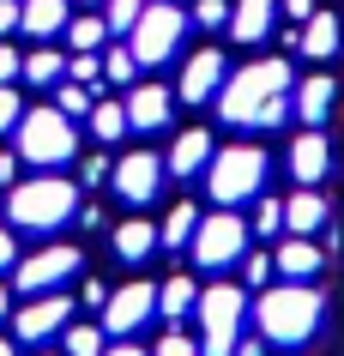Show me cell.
<instances>
[{"mask_svg": "<svg viewBox=\"0 0 344 356\" xmlns=\"http://www.w3.org/2000/svg\"><path fill=\"white\" fill-rule=\"evenodd\" d=\"M296 49H302L308 60H326L332 49H338V19H332V13H314V19H302V37H296Z\"/></svg>", "mask_w": 344, "mask_h": 356, "instance_id": "7402d4cb", "label": "cell"}, {"mask_svg": "<svg viewBox=\"0 0 344 356\" xmlns=\"http://www.w3.org/2000/svg\"><path fill=\"white\" fill-rule=\"evenodd\" d=\"M121 103H127V127H139V133L170 127V115H175V91H163V85H133Z\"/></svg>", "mask_w": 344, "mask_h": 356, "instance_id": "5bb4252c", "label": "cell"}, {"mask_svg": "<svg viewBox=\"0 0 344 356\" xmlns=\"http://www.w3.org/2000/svg\"><path fill=\"white\" fill-rule=\"evenodd\" d=\"M151 356H206V350H199V338H188V332H170V338H163V344H157Z\"/></svg>", "mask_w": 344, "mask_h": 356, "instance_id": "8d00e7d4", "label": "cell"}, {"mask_svg": "<svg viewBox=\"0 0 344 356\" xmlns=\"http://www.w3.org/2000/svg\"><path fill=\"white\" fill-rule=\"evenodd\" d=\"M229 356H266V332H260V338H236V350H229Z\"/></svg>", "mask_w": 344, "mask_h": 356, "instance_id": "b9f144b4", "label": "cell"}, {"mask_svg": "<svg viewBox=\"0 0 344 356\" xmlns=\"http://www.w3.org/2000/svg\"><path fill=\"white\" fill-rule=\"evenodd\" d=\"M260 181H266V151H254V145H224V151H211L206 188H211V200H218V206L254 200V193H260Z\"/></svg>", "mask_w": 344, "mask_h": 356, "instance_id": "8992f818", "label": "cell"}, {"mask_svg": "<svg viewBox=\"0 0 344 356\" xmlns=\"http://www.w3.org/2000/svg\"><path fill=\"white\" fill-rule=\"evenodd\" d=\"M55 109L79 121V115H91V91H85L79 79H60V85H55Z\"/></svg>", "mask_w": 344, "mask_h": 356, "instance_id": "f1b7e54d", "label": "cell"}, {"mask_svg": "<svg viewBox=\"0 0 344 356\" xmlns=\"http://www.w3.org/2000/svg\"><path fill=\"white\" fill-rule=\"evenodd\" d=\"M157 248H163V242H157V229L145 224V218H133V224L115 229V254H121V260H151Z\"/></svg>", "mask_w": 344, "mask_h": 356, "instance_id": "603a6c76", "label": "cell"}, {"mask_svg": "<svg viewBox=\"0 0 344 356\" xmlns=\"http://www.w3.org/2000/svg\"><path fill=\"white\" fill-rule=\"evenodd\" d=\"M199 308V290H193V278L181 272V278H170L163 290H157V314L163 320H181V314H193Z\"/></svg>", "mask_w": 344, "mask_h": 356, "instance_id": "cb8c5ba5", "label": "cell"}, {"mask_svg": "<svg viewBox=\"0 0 344 356\" xmlns=\"http://www.w3.org/2000/svg\"><path fill=\"white\" fill-rule=\"evenodd\" d=\"M139 13H145V0H103V24H109V31H121V37L139 24Z\"/></svg>", "mask_w": 344, "mask_h": 356, "instance_id": "4dcf8cb0", "label": "cell"}, {"mask_svg": "<svg viewBox=\"0 0 344 356\" xmlns=\"http://www.w3.org/2000/svg\"><path fill=\"white\" fill-rule=\"evenodd\" d=\"M193 229H199V206H193V200H181V206L163 218L157 242H163V248H188V242H193Z\"/></svg>", "mask_w": 344, "mask_h": 356, "instance_id": "d4e9b609", "label": "cell"}, {"mask_svg": "<svg viewBox=\"0 0 344 356\" xmlns=\"http://www.w3.org/2000/svg\"><path fill=\"white\" fill-rule=\"evenodd\" d=\"M60 344H67L60 356H103V332H97V326H67Z\"/></svg>", "mask_w": 344, "mask_h": 356, "instance_id": "f546056e", "label": "cell"}, {"mask_svg": "<svg viewBox=\"0 0 344 356\" xmlns=\"http://www.w3.org/2000/svg\"><path fill=\"white\" fill-rule=\"evenodd\" d=\"M332 97H338V85H332L326 73H314V79H302V85H296V97H290V103H296V115H302L308 127H320L326 115H332Z\"/></svg>", "mask_w": 344, "mask_h": 356, "instance_id": "d6986e66", "label": "cell"}, {"mask_svg": "<svg viewBox=\"0 0 344 356\" xmlns=\"http://www.w3.org/2000/svg\"><path fill=\"white\" fill-rule=\"evenodd\" d=\"M13 79H24V55L13 42H0V85H13Z\"/></svg>", "mask_w": 344, "mask_h": 356, "instance_id": "f35d334b", "label": "cell"}, {"mask_svg": "<svg viewBox=\"0 0 344 356\" xmlns=\"http://www.w3.org/2000/svg\"><path fill=\"white\" fill-rule=\"evenodd\" d=\"M67 42H73V55H97L103 42H109V24H103V13H85V19L67 24Z\"/></svg>", "mask_w": 344, "mask_h": 356, "instance_id": "484cf974", "label": "cell"}, {"mask_svg": "<svg viewBox=\"0 0 344 356\" xmlns=\"http://www.w3.org/2000/svg\"><path fill=\"white\" fill-rule=\"evenodd\" d=\"M320 248L308 242V236H290L284 248H272V266H278V272H284V278H296V284H308L314 278V272H320Z\"/></svg>", "mask_w": 344, "mask_h": 356, "instance_id": "ac0fdd59", "label": "cell"}, {"mask_svg": "<svg viewBox=\"0 0 344 356\" xmlns=\"http://www.w3.org/2000/svg\"><path fill=\"white\" fill-rule=\"evenodd\" d=\"M0 181H6V188L19 181V157H13V151H0Z\"/></svg>", "mask_w": 344, "mask_h": 356, "instance_id": "f6af8a7d", "label": "cell"}, {"mask_svg": "<svg viewBox=\"0 0 344 356\" xmlns=\"http://www.w3.org/2000/svg\"><path fill=\"white\" fill-rule=\"evenodd\" d=\"M242 272H248V284H254V290H266L278 266H272V254H248V260H242Z\"/></svg>", "mask_w": 344, "mask_h": 356, "instance_id": "d590c367", "label": "cell"}, {"mask_svg": "<svg viewBox=\"0 0 344 356\" xmlns=\"http://www.w3.org/2000/svg\"><path fill=\"white\" fill-rule=\"evenodd\" d=\"M103 79H109V85H133V79H139L133 49H109V55H103Z\"/></svg>", "mask_w": 344, "mask_h": 356, "instance_id": "1f68e13d", "label": "cell"}, {"mask_svg": "<svg viewBox=\"0 0 344 356\" xmlns=\"http://www.w3.org/2000/svg\"><path fill=\"white\" fill-rule=\"evenodd\" d=\"M320 314L326 302L314 284H266L260 290V332H266V344H284V350H302L308 338L320 332Z\"/></svg>", "mask_w": 344, "mask_h": 356, "instance_id": "7a4b0ae2", "label": "cell"}, {"mask_svg": "<svg viewBox=\"0 0 344 356\" xmlns=\"http://www.w3.org/2000/svg\"><path fill=\"white\" fill-rule=\"evenodd\" d=\"M218 115L248 133L278 127L290 115V60H254L242 73H229L224 91H218Z\"/></svg>", "mask_w": 344, "mask_h": 356, "instance_id": "6da1fadb", "label": "cell"}, {"mask_svg": "<svg viewBox=\"0 0 344 356\" xmlns=\"http://www.w3.org/2000/svg\"><path fill=\"white\" fill-rule=\"evenodd\" d=\"M103 175H109V163H103V157H85V188H97Z\"/></svg>", "mask_w": 344, "mask_h": 356, "instance_id": "ee69618b", "label": "cell"}, {"mask_svg": "<svg viewBox=\"0 0 344 356\" xmlns=\"http://www.w3.org/2000/svg\"><path fill=\"white\" fill-rule=\"evenodd\" d=\"M211 151H218V145H211V133L206 127H188L170 145V163H163V169H170V175H199V169L211 163Z\"/></svg>", "mask_w": 344, "mask_h": 356, "instance_id": "e0dca14e", "label": "cell"}, {"mask_svg": "<svg viewBox=\"0 0 344 356\" xmlns=\"http://www.w3.org/2000/svg\"><path fill=\"white\" fill-rule=\"evenodd\" d=\"M284 224H290V236H314V229L326 224V200L314 188L290 193V200H284Z\"/></svg>", "mask_w": 344, "mask_h": 356, "instance_id": "44dd1931", "label": "cell"}, {"mask_svg": "<svg viewBox=\"0 0 344 356\" xmlns=\"http://www.w3.org/2000/svg\"><path fill=\"white\" fill-rule=\"evenodd\" d=\"M224 49H199V55H188V67H181V85H175V103H211V97L224 91Z\"/></svg>", "mask_w": 344, "mask_h": 356, "instance_id": "7c38bea8", "label": "cell"}, {"mask_svg": "<svg viewBox=\"0 0 344 356\" xmlns=\"http://www.w3.org/2000/svg\"><path fill=\"white\" fill-rule=\"evenodd\" d=\"M0 356H19V350H13V344H6V338H0Z\"/></svg>", "mask_w": 344, "mask_h": 356, "instance_id": "c3c4849f", "label": "cell"}, {"mask_svg": "<svg viewBox=\"0 0 344 356\" xmlns=\"http://www.w3.org/2000/svg\"><path fill=\"white\" fill-rule=\"evenodd\" d=\"M151 314H157V290L151 284H121V290L103 302V332L127 338V332H139Z\"/></svg>", "mask_w": 344, "mask_h": 356, "instance_id": "30bf717a", "label": "cell"}, {"mask_svg": "<svg viewBox=\"0 0 344 356\" xmlns=\"http://www.w3.org/2000/svg\"><path fill=\"white\" fill-rule=\"evenodd\" d=\"M19 121H24V97L13 91V85H0V133L19 127Z\"/></svg>", "mask_w": 344, "mask_h": 356, "instance_id": "e575fe53", "label": "cell"}, {"mask_svg": "<svg viewBox=\"0 0 344 356\" xmlns=\"http://www.w3.org/2000/svg\"><path fill=\"white\" fill-rule=\"evenodd\" d=\"M13 260H19V236H13V229H0V272H6Z\"/></svg>", "mask_w": 344, "mask_h": 356, "instance_id": "60d3db41", "label": "cell"}, {"mask_svg": "<svg viewBox=\"0 0 344 356\" xmlns=\"http://www.w3.org/2000/svg\"><path fill=\"white\" fill-rule=\"evenodd\" d=\"M254 229H260V236H278V229H284V200H260V206H254Z\"/></svg>", "mask_w": 344, "mask_h": 356, "instance_id": "d6a6232c", "label": "cell"}, {"mask_svg": "<svg viewBox=\"0 0 344 356\" xmlns=\"http://www.w3.org/2000/svg\"><path fill=\"white\" fill-rule=\"evenodd\" d=\"M103 356H145L139 344H115V350H103Z\"/></svg>", "mask_w": 344, "mask_h": 356, "instance_id": "bcb514c9", "label": "cell"}, {"mask_svg": "<svg viewBox=\"0 0 344 356\" xmlns=\"http://www.w3.org/2000/svg\"><path fill=\"white\" fill-rule=\"evenodd\" d=\"M157 188H163V163H157L151 151H127V157L115 163V193H121L127 206L157 200Z\"/></svg>", "mask_w": 344, "mask_h": 356, "instance_id": "4fadbf2b", "label": "cell"}, {"mask_svg": "<svg viewBox=\"0 0 344 356\" xmlns=\"http://www.w3.org/2000/svg\"><path fill=\"white\" fill-rule=\"evenodd\" d=\"M193 19L206 24V31H218V24H229V6L224 0H193Z\"/></svg>", "mask_w": 344, "mask_h": 356, "instance_id": "74e56055", "label": "cell"}, {"mask_svg": "<svg viewBox=\"0 0 344 356\" xmlns=\"http://www.w3.org/2000/svg\"><path fill=\"white\" fill-rule=\"evenodd\" d=\"M19 157H31L37 169H60L67 157H79L73 115H60L55 103H49V109H24V121H19Z\"/></svg>", "mask_w": 344, "mask_h": 356, "instance_id": "277c9868", "label": "cell"}, {"mask_svg": "<svg viewBox=\"0 0 344 356\" xmlns=\"http://www.w3.org/2000/svg\"><path fill=\"white\" fill-rule=\"evenodd\" d=\"M284 13H290V19H296V24H302V19H314L320 6H314V0H284Z\"/></svg>", "mask_w": 344, "mask_h": 356, "instance_id": "7bdbcfd3", "label": "cell"}, {"mask_svg": "<svg viewBox=\"0 0 344 356\" xmlns=\"http://www.w3.org/2000/svg\"><path fill=\"white\" fill-rule=\"evenodd\" d=\"M181 37H188V13H181L175 0H157V6L139 13L133 31H127V49H133L139 67H157V60H170L175 49H181Z\"/></svg>", "mask_w": 344, "mask_h": 356, "instance_id": "52a82bcc", "label": "cell"}, {"mask_svg": "<svg viewBox=\"0 0 344 356\" xmlns=\"http://www.w3.org/2000/svg\"><path fill=\"white\" fill-rule=\"evenodd\" d=\"M242 314H248V290L242 284H211L199 290V350L229 356L242 338Z\"/></svg>", "mask_w": 344, "mask_h": 356, "instance_id": "5b68a950", "label": "cell"}, {"mask_svg": "<svg viewBox=\"0 0 344 356\" xmlns=\"http://www.w3.org/2000/svg\"><path fill=\"white\" fill-rule=\"evenodd\" d=\"M242 248H248V224L236 211H211V218H199L188 254L199 260V272H224V266L242 260Z\"/></svg>", "mask_w": 344, "mask_h": 356, "instance_id": "ba28073f", "label": "cell"}, {"mask_svg": "<svg viewBox=\"0 0 344 356\" xmlns=\"http://www.w3.org/2000/svg\"><path fill=\"white\" fill-rule=\"evenodd\" d=\"M79 266H85V254H79V248H67V242L37 248V254L19 266V290H24V296H49V290H60V284L73 278Z\"/></svg>", "mask_w": 344, "mask_h": 356, "instance_id": "9c48e42d", "label": "cell"}, {"mask_svg": "<svg viewBox=\"0 0 344 356\" xmlns=\"http://www.w3.org/2000/svg\"><path fill=\"white\" fill-rule=\"evenodd\" d=\"M73 211H79V181H67V175H55V169L6 188V218H13V229L49 236V229H60Z\"/></svg>", "mask_w": 344, "mask_h": 356, "instance_id": "3957f363", "label": "cell"}, {"mask_svg": "<svg viewBox=\"0 0 344 356\" xmlns=\"http://www.w3.org/2000/svg\"><path fill=\"white\" fill-rule=\"evenodd\" d=\"M19 24H24V0H0V37L19 31Z\"/></svg>", "mask_w": 344, "mask_h": 356, "instance_id": "ab89813d", "label": "cell"}, {"mask_svg": "<svg viewBox=\"0 0 344 356\" xmlns=\"http://www.w3.org/2000/svg\"><path fill=\"white\" fill-rule=\"evenodd\" d=\"M91 133L103 139V145H109V139H121V133H127V103H109V97H103V103H91Z\"/></svg>", "mask_w": 344, "mask_h": 356, "instance_id": "83f0119b", "label": "cell"}, {"mask_svg": "<svg viewBox=\"0 0 344 356\" xmlns=\"http://www.w3.org/2000/svg\"><path fill=\"white\" fill-rule=\"evenodd\" d=\"M326 169H332V145H326V133L320 127L296 133V145H290V175H296L302 188H314Z\"/></svg>", "mask_w": 344, "mask_h": 356, "instance_id": "9a60e30c", "label": "cell"}, {"mask_svg": "<svg viewBox=\"0 0 344 356\" xmlns=\"http://www.w3.org/2000/svg\"><path fill=\"white\" fill-rule=\"evenodd\" d=\"M67 79L97 85V79H103V55H67Z\"/></svg>", "mask_w": 344, "mask_h": 356, "instance_id": "836d02e7", "label": "cell"}, {"mask_svg": "<svg viewBox=\"0 0 344 356\" xmlns=\"http://www.w3.org/2000/svg\"><path fill=\"white\" fill-rule=\"evenodd\" d=\"M60 73H67V55H55L49 42H37V49L24 55V79H31V85H60Z\"/></svg>", "mask_w": 344, "mask_h": 356, "instance_id": "4316f807", "label": "cell"}, {"mask_svg": "<svg viewBox=\"0 0 344 356\" xmlns=\"http://www.w3.org/2000/svg\"><path fill=\"white\" fill-rule=\"evenodd\" d=\"M67 24H73V13H67V0H24V24H19V31H31L37 42L60 37Z\"/></svg>", "mask_w": 344, "mask_h": 356, "instance_id": "ffe728a7", "label": "cell"}, {"mask_svg": "<svg viewBox=\"0 0 344 356\" xmlns=\"http://www.w3.org/2000/svg\"><path fill=\"white\" fill-rule=\"evenodd\" d=\"M0 320H6V284H0Z\"/></svg>", "mask_w": 344, "mask_h": 356, "instance_id": "7dc6e473", "label": "cell"}, {"mask_svg": "<svg viewBox=\"0 0 344 356\" xmlns=\"http://www.w3.org/2000/svg\"><path fill=\"white\" fill-rule=\"evenodd\" d=\"M67 314H73V296H60V290H49V296H37L31 308H19V320H13V332H19V344H42V338L67 332Z\"/></svg>", "mask_w": 344, "mask_h": 356, "instance_id": "8fae6325", "label": "cell"}, {"mask_svg": "<svg viewBox=\"0 0 344 356\" xmlns=\"http://www.w3.org/2000/svg\"><path fill=\"white\" fill-rule=\"evenodd\" d=\"M272 13H278V0H236L229 6V37L236 42H266Z\"/></svg>", "mask_w": 344, "mask_h": 356, "instance_id": "2e32d148", "label": "cell"}, {"mask_svg": "<svg viewBox=\"0 0 344 356\" xmlns=\"http://www.w3.org/2000/svg\"><path fill=\"white\" fill-rule=\"evenodd\" d=\"M85 6H103V0H85Z\"/></svg>", "mask_w": 344, "mask_h": 356, "instance_id": "681fc988", "label": "cell"}]
</instances>
